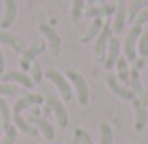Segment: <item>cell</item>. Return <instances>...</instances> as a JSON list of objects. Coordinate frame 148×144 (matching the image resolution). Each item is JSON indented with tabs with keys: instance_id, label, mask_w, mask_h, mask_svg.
Here are the masks:
<instances>
[{
	"instance_id": "e575fe53",
	"label": "cell",
	"mask_w": 148,
	"mask_h": 144,
	"mask_svg": "<svg viewBox=\"0 0 148 144\" xmlns=\"http://www.w3.org/2000/svg\"><path fill=\"white\" fill-rule=\"evenodd\" d=\"M144 91H146V95H148V83H146V89H144Z\"/></svg>"
},
{
	"instance_id": "7402d4cb",
	"label": "cell",
	"mask_w": 148,
	"mask_h": 144,
	"mask_svg": "<svg viewBox=\"0 0 148 144\" xmlns=\"http://www.w3.org/2000/svg\"><path fill=\"white\" fill-rule=\"evenodd\" d=\"M129 89L135 95H143L144 93V89H143V83H140V76H139V70L137 68H133L129 72Z\"/></svg>"
},
{
	"instance_id": "6da1fadb",
	"label": "cell",
	"mask_w": 148,
	"mask_h": 144,
	"mask_svg": "<svg viewBox=\"0 0 148 144\" xmlns=\"http://www.w3.org/2000/svg\"><path fill=\"white\" fill-rule=\"evenodd\" d=\"M65 76L69 78L70 85L74 87V91H76V99H78V104H87L89 102V85H87L86 78H84L82 74H80L78 70H66Z\"/></svg>"
},
{
	"instance_id": "f1b7e54d",
	"label": "cell",
	"mask_w": 148,
	"mask_h": 144,
	"mask_svg": "<svg viewBox=\"0 0 148 144\" xmlns=\"http://www.w3.org/2000/svg\"><path fill=\"white\" fill-rule=\"evenodd\" d=\"M31 78H32V82L34 83H40L42 82V78H44V74H42V68H40V65L38 63H32V66H31Z\"/></svg>"
},
{
	"instance_id": "7a4b0ae2",
	"label": "cell",
	"mask_w": 148,
	"mask_h": 144,
	"mask_svg": "<svg viewBox=\"0 0 148 144\" xmlns=\"http://www.w3.org/2000/svg\"><path fill=\"white\" fill-rule=\"evenodd\" d=\"M44 76L59 89L63 100H72V85H70L69 78H66L63 72H59V70H55V68H48L44 72Z\"/></svg>"
},
{
	"instance_id": "4dcf8cb0",
	"label": "cell",
	"mask_w": 148,
	"mask_h": 144,
	"mask_svg": "<svg viewBox=\"0 0 148 144\" xmlns=\"http://www.w3.org/2000/svg\"><path fill=\"white\" fill-rule=\"evenodd\" d=\"M144 23H148V8H144L143 12L137 15V19H135V25H140V27H143Z\"/></svg>"
},
{
	"instance_id": "3957f363",
	"label": "cell",
	"mask_w": 148,
	"mask_h": 144,
	"mask_svg": "<svg viewBox=\"0 0 148 144\" xmlns=\"http://www.w3.org/2000/svg\"><path fill=\"white\" fill-rule=\"evenodd\" d=\"M112 23H105V27H103V31L99 32V36H97L95 44H93V53H95V59L99 63H105L106 59V48H108V42L110 38H112Z\"/></svg>"
},
{
	"instance_id": "4316f807",
	"label": "cell",
	"mask_w": 148,
	"mask_h": 144,
	"mask_svg": "<svg viewBox=\"0 0 148 144\" xmlns=\"http://www.w3.org/2000/svg\"><path fill=\"white\" fill-rule=\"evenodd\" d=\"M17 139V127L12 125L10 129H6V135L0 139V144H13Z\"/></svg>"
},
{
	"instance_id": "d4e9b609",
	"label": "cell",
	"mask_w": 148,
	"mask_h": 144,
	"mask_svg": "<svg viewBox=\"0 0 148 144\" xmlns=\"http://www.w3.org/2000/svg\"><path fill=\"white\" fill-rule=\"evenodd\" d=\"M137 53H139L143 59L148 61V29L143 31L140 36H139V42H137Z\"/></svg>"
},
{
	"instance_id": "7c38bea8",
	"label": "cell",
	"mask_w": 148,
	"mask_h": 144,
	"mask_svg": "<svg viewBox=\"0 0 148 144\" xmlns=\"http://www.w3.org/2000/svg\"><path fill=\"white\" fill-rule=\"evenodd\" d=\"M106 83H108V89H110V91H112L116 97H120L122 100H133V99H135V93L131 91L129 87L122 85V83L118 82L116 76H108V78H106Z\"/></svg>"
},
{
	"instance_id": "4fadbf2b",
	"label": "cell",
	"mask_w": 148,
	"mask_h": 144,
	"mask_svg": "<svg viewBox=\"0 0 148 144\" xmlns=\"http://www.w3.org/2000/svg\"><path fill=\"white\" fill-rule=\"evenodd\" d=\"M29 121H31L32 125H34L36 129L46 136V140H53V139H55V131H53L51 123H49L46 118H40V116H29Z\"/></svg>"
},
{
	"instance_id": "ac0fdd59",
	"label": "cell",
	"mask_w": 148,
	"mask_h": 144,
	"mask_svg": "<svg viewBox=\"0 0 148 144\" xmlns=\"http://www.w3.org/2000/svg\"><path fill=\"white\" fill-rule=\"evenodd\" d=\"M116 12V8H112V6H89V8L84 12V15L86 17H101V15H112V13Z\"/></svg>"
},
{
	"instance_id": "d6986e66",
	"label": "cell",
	"mask_w": 148,
	"mask_h": 144,
	"mask_svg": "<svg viewBox=\"0 0 148 144\" xmlns=\"http://www.w3.org/2000/svg\"><path fill=\"white\" fill-rule=\"evenodd\" d=\"M12 106L6 102L4 99H0V119H2V129H10L12 127Z\"/></svg>"
},
{
	"instance_id": "484cf974",
	"label": "cell",
	"mask_w": 148,
	"mask_h": 144,
	"mask_svg": "<svg viewBox=\"0 0 148 144\" xmlns=\"http://www.w3.org/2000/svg\"><path fill=\"white\" fill-rule=\"evenodd\" d=\"M112 142H114L112 127H110L106 121H103L101 123V142L99 144H112Z\"/></svg>"
},
{
	"instance_id": "836d02e7",
	"label": "cell",
	"mask_w": 148,
	"mask_h": 144,
	"mask_svg": "<svg viewBox=\"0 0 148 144\" xmlns=\"http://www.w3.org/2000/svg\"><path fill=\"white\" fill-rule=\"evenodd\" d=\"M143 102L146 104V108H148V97H146V99H143Z\"/></svg>"
},
{
	"instance_id": "8992f818",
	"label": "cell",
	"mask_w": 148,
	"mask_h": 144,
	"mask_svg": "<svg viewBox=\"0 0 148 144\" xmlns=\"http://www.w3.org/2000/svg\"><path fill=\"white\" fill-rule=\"evenodd\" d=\"M120 51H122V42H120L118 36H112L110 42H108V48H106V59H105V63H103L106 70H110V68L116 66L118 59L122 57V55H120Z\"/></svg>"
},
{
	"instance_id": "cb8c5ba5",
	"label": "cell",
	"mask_w": 148,
	"mask_h": 144,
	"mask_svg": "<svg viewBox=\"0 0 148 144\" xmlns=\"http://www.w3.org/2000/svg\"><path fill=\"white\" fill-rule=\"evenodd\" d=\"M84 12H86V0H72V8H70V17L72 21H80L84 17Z\"/></svg>"
},
{
	"instance_id": "f546056e",
	"label": "cell",
	"mask_w": 148,
	"mask_h": 144,
	"mask_svg": "<svg viewBox=\"0 0 148 144\" xmlns=\"http://www.w3.org/2000/svg\"><path fill=\"white\" fill-rule=\"evenodd\" d=\"M74 135H76V140H78V142H82V144H93L91 139H89V136H87L82 129H76V131H74Z\"/></svg>"
},
{
	"instance_id": "1f68e13d",
	"label": "cell",
	"mask_w": 148,
	"mask_h": 144,
	"mask_svg": "<svg viewBox=\"0 0 148 144\" xmlns=\"http://www.w3.org/2000/svg\"><path fill=\"white\" fill-rule=\"evenodd\" d=\"M4 66H6V61H4V53L0 49V76L4 74Z\"/></svg>"
},
{
	"instance_id": "603a6c76",
	"label": "cell",
	"mask_w": 148,
	"mask_h": 144,
	"mask_svg": "<svg viewBox=\"0 0 148 144\" xmlns=\"http://www.w3.org/2000/svg\"><path fill=\"white\" fill-rule=\"evenodd\" d=\"M127 59L125 57H120L118 59V63H116V68H118V78H120V82H123V83H129V66H127Z\"/></svg>"
},
{
	"instance_id": "52a82bcc",
	"label": "cell",
	"mask_w": 148,
	"mask_h": 144,
	"mask_svg": "<svg viewBox=\"0 0 148 144\" xmlns=\"http://www.w3.org/2000/svg\"><path fill=\"white\" fill-rule=\"evenodd\" d=\"M40 104H44L42 95H38V93H27V95H23L21 99L12 106V114H21L23 110L31 108V106H40Z\"/></svg>"
},
{
	"instance_id": "30bf717a",
	"label": "cell",
	"mask_w": 148,
	"mask_h": 144,
	"mask_svg": "<svg viewBox=\"0 0 148 144\" xmlns=\"http://www.w3.org/2000/svg\"><path fill=\"white\" fill-rule=\"evenodd\" d=\"M44 48H46V44H42V42H36V44H31L29 48L23 51V57H21V68H23V72L25 70H31V66H32V61H34L36 57L40 55V53L44 51Z\"/></svg>"
},
{
	"instance_id": "5b68a950",
	"label": "cell",
	"mask_w": 148,
	"mask_h": 144,
	"mask_svg": "<svg viewBox=\"0 0 148 144\" xmlns=\"http://www.w3.org/2000/svg\"><path fill=\"white\" fill-rule=\"evenodd\" d=\"M38 31L44 34V38L48 42L51 53L53 55H59V51H61V36H59V32H57L51 25H48V23H40Z\"/></svg>"
},
{
	"instance_id": "9a60e30c",
	"label": "cell",
	"mask_w": 148,
	"mask_h": 144,
	"mask_svg": "<svg viewBox=\"0 0 148 144\" xmlns=\"http://www.w3.org/2000/svg\"><path fill=\"white\" fill-rule=\"evenodd\" d=\"M0 44H6V46H10V48L13 49V51H17V53H23L25 51V42H23L19 36H15V34H10V32H0Z\"/></svg>"
},
{
	"instance_id": "8fae6325",
	"label": "cell",
	"mask_w": 148,
	"mask_h": 144,
	"mask_svg": "<svg viewBox=\"0 0 148 144\" xmlns=\"http://www.w3.org/2000/svg\"><path fill=\"white\" fill-rule=\"evenodd\" d=\"M133 110H135V131H143L148 121V108L143 102V99H133Z\"/></svg>"
},
{
	"instance_id": "ba28073f",
	"label": "cell",
	"mask_w": 148,
	"mask_h": 144,
	"mask_svg": "<svg viewBox=\"0 0 148 144\" xmlns=\"http://www.w3.org/2000/svg\"><path fill=\"white\" fill-rule=\"evenodd\" d=\"M48 106H49V110L53 112V116H55V119H57V123H59V127H61V129H65V127L69 125V114H66V110H65V106H63V102L57 99V97L49 95V97H48Z\"/></svg>"
},
{
	"instance_id": "83f0119b",
	"label": "cell",
	"mask_w": 148,
	"mask_h": 144,
	"mask_svg": "<svg viewBox=\"0 0 148 144\" xmlns=\"http://www.w3.org/2000/svg\"><path fill=\"white\" fill-rule=\"evenodd\" d=\"M21 89H17L15 85L12 83H0V95H6V97H13V95H19Z\"/></svg>"
},
{
	"instance_id": "e0dca14e",
	"label": "cell",
	"mask_w": 148,
	"mask_h": 144,
	"mask_svg": "<svg viewBox=\"0 0 148 144\" xmlns=\"http://www.w3.org/2000/svg\"><path fill=\"white\" fill-rule=\"evenodd\" d=\"M17 17V4H15V0H6V10H4V17H2V23L0 27L2 29H10L13 25Z\"/></svg>"
},
{
	"instance_id": "5bb4252c",
	"label": "cell",
	"mask_w": 148,
	"mask_h": 144,
	"mask_svg": "<svg viewBox=\"0 0 148 144\" xmlns=\"http://www.w3.org/2000/svg\"><path fill=\"white\" fill-rule=\"evenodd\" d=\"M13 118V125L17 127V131H21V133H25V135H29V136H38V129H36L34 125H32L29 119H25L21 116V114H13L12 116Z\"/></svg>"
},
{
	"instance_id": "9c48e42d",
	"label": "cell",
	"mask_w": 148,
	"mask_h": 144,
	"mask_svg": "<svg viewBox=\"0 0 148 144\" xmlns=\"http://www.w3.org/2000/svg\"><path fill=\"white\" fill-rule=\"evenodd\" d=\"M2 80H4V83H17V85L27 87V89H31L32 85H34L32 78L29 74H25L23 70H10V72H4V74H2Z\"/></svg>"
},
{
	"instance_id": "44dd1931",
	"label": "cell",
	"mask_w": 148,
	"mask_h": 144,
	"mask_svg": "<svg viewBox=\"0 0 148 144\" xmlns=\"http://www.w3.org/2000/svg\"><path fill=\"white\" fill-rule=\"evenodd\" d=\"M144 8H148V0H133V2H131V6H129V10H127V19L135 25L137 15H139Z\"/></svg>"
},
{
	"instance_id": "d6a6232c",
	"label": "cell",
	"mask_w": 148,
	"mask_h": 144,
	"mask_svg": "<svg viewBox=\"0 0 148 144\" xmlns=\"http://www.w3.org/2000/svg\"><path fill=\"white\" fill-rule=\"evenodd\" d=\"M144 65H146V59H135V68H137V70L143 68Z\"/></svg>"
},
{
	"instance_id": "2e32d148",
	"label": "cell",
	"mask_w": 148,
	"mask_h": 144,
	"mask_svg": "<svg viewBox=\"0 0 148 144\" xmlns=\"http://www.w3.org/2000/svg\"><path fill=\"white\" fill-rule=\"evenodd\" d=\"M125 21H127V10H125V4L120 2L116 6V12H114V21H112V31L114 32H122L123 27H125Z\"/></svg>"
},
{
	"instance_id": "277c9868",
	"label": "cell",
	"mask_w": 148,
	"mask_h": 144,
	"mask_svg": "<svg viewBox=\"0 0 148 144\" xmlns=\"http://www.w3.org/2000/svg\"><path fill=\"white\" fill-rule=\"evenodd\" d=\"M143 32V27L140 25H133V29L129 31V34L125 36V42H123V53H125V59L127 61H133L135 63L137 59V42H139V36Z\"/></svg>"
},
{
	"instance_id": "ffe728a7",
	"label": "cell",
	"mask_w": 148,
	"mask_h": 144,
	"mask_svg": "<svg viewBox=\"0 0 148 144\" xmlns=\"http://www.w3.org/2000/svg\"><path fill=\"white\" fill-rule=\"evenodd\" d=\"M101 31H103V19L97 17L95 21L91 23V27H87V31L84 32L82 36H80V40H82V42H89L91 38L99 36V32H101Z\"/></svg>"
}]
</instances>
